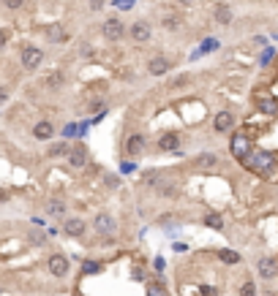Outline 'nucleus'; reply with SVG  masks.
<instances>
[{"mask_svg":"<svg viewBox=\"0 0 278 296\" xmlns=\"http://www.w3.org/2000/svg\"><path fill=\"white\" fill-rule=\"evenodd\" d=\"M82 272H85V275H96V272H101V264H98V261H85Z\"/></svg>","mask_w":278,"mask_h":296,"instance_id":"a878e982","label":"nucleus"},{"mask_svg":"<svg viewBox=\"0 0 278 296\" xmlns=\"http://www.w3.org/2000/svg\"><path fill=\"white\" fill-rule=\"evenodd\" d=\"M259 109H262L265 114H278V101H270V98H265V101H259Z\"/></svg>","mask_w":278,"mask_h":296,"instance_id":"4be33fe9","label":"nucleus"},{"mask_svg":"<svg viewBox=\"0 0 278 296\" xmlns=\"http://www.w3.org/2000/svg\"><path fill=\"white\" fill-rule=\"evenodd\" d=\"M216 22L229 25V22H232V11H229V8H216Z\"/></svg>","mask_w":278,"mask_h":296,"instance_id":"393cba45","label":"nucleus"},{"mask_svg":"<svg viewBox=\"0 0 278 296\" xmlns=\"http://www.w3.org/2000/svg\"><path fill=\"white\" fill-rule=\"evenodd\" d=\"M71 296H85V294H79V291H77V294H71Z\"/></svg>","mask_w":278,"mask_h":296,"instance_id":"4c0bfd02","label":"nucleus"},{"mask_svg":"<svg viewBox=\"0 0 278 296\" xmlns=\"http://www.w3.org/2000/svg\"><path fill=\"white\" fill-rule=\"evenodd\" d=\"M194 166H196V169H216V166H218V155L216 152H199L194 158Z\"/></svg>","mask_w":278,"mask_h":296,"instance_id":"ddd939ff","label":"nucleus"},{"mask_svg":"<svg viewBox=\"0 0 278 296\" xmlns=\"http://www.w3.org/2000/svg\"><path fill=\"white\" fill-rule=\"evenodd\" d=\"M77 128H79V125H66V128H63V136H66V139L77 136V133H79V131H77Z\"/></svg>","mask_w":278,"mask_h":296,"instance_id":"c85d7f7f","label":"nucleus"},{"mask_svg":"<svg viewBox=\"0 0 278 296\" xmlns=\"http://www.w3.org/2000/svg\"><path fill=\"white\" fill-rule=\"evenodd\" d=\"M5 98H8V90H5V87H0V103H5Z\"/></svg>","mask_w":278,"mask_h":296,"instance_id":"72a5a7b5","label":"nucleus"},{"mask_svg":"<svg viewBox=\"0 0 278 296\" xmlns=\"http://www.w3.org/2000/svg\"><path fill=\"white\" fill-rule=\"evenodd\" d=\"M129 36H131V41H134V44H147L150 38H153V30H150L147 22H134L131 30H129Z\"/></svg>","mask_w":278,"mask_h":296,"instance_id":"0eeeda50","label":"nucleus"},{"mask_svg":"<svg viewBox=\"0 0 278 296\" xmlns=\"http://www.w3.org/2000/svg\"><path fill=\"white\" fill-rule=\"evenodd\" d=\"M199 291H202V296H218V291H216V288H210V286H202Z\"/></svg>","mask_w":278,"mask_h":296,"instance_id":"7c9ffc66","label":"nucleus"},{"mask_svg":"<svg viewBox=\"0 0 278 296\" xmlns=\"http://www.w3.org/2000/svg\"><path fill=\"white\" fill-rule=\"evenodd\" d=\"M218 258L224 264H240V253H235V250H218Z\"/></svg>","mask_w":278,"mask_h":296,"instance_id":"412c9836","label":"nucleus"},{"mask_svg":"<svg viewBox=\"0 0 278 296\" xmlns=\"http://www.w3.org/2000/svg\"><path fill=\"white\" fill-rule=\"evenodd\" d=\"M262 296H278V294H276V291H265Z\"/></svg>","mask_w":278,"mask_h":296,"instance_id":"c9c22d12","label":"nucleus"},{"mask_svg":"<svg viewBox=\"0 0 278 296\" xmlns=\"http://www.w3.org/2000/svg\"><path fill=\"white\" fill-rule=\"evenodd\" d=\"M46 269H49V275H55V277H66L68 269H71V264H68V258L63 253H55V255L46 258Z\"/></svg>","mask_w":278,"mask_h":296,"instance_id":"7ed1b4c3","label":"nucleus"},{"mask_svg":"<svg viewBox=\"0 0 278 296\" xmlns=\"http://www.w3.org/2000/svg\"><path fill=\"white\" fill-rule=\"evenodd\" d=\"M93 225H96V231H98L101 236H115V231H118V223H115V218H112V215H107V212L96 215Z\"/></svg>","mask_w":278,"mask_h":296,"instance_id":"423d86ee","label":"nucleus"},{"mask_svg":"<svg viewBox=\"0 0 278 296\" xmlns=\"http://www.w3.org/2000/svg\"><path fill=\"white\" fill-rule=\"evenodd\" d=\"M5 41H8V33H5V30H0V49L5 46Z\"/></svg>","mask_w":278,"mask_h":296,"instance_id":"473e14b6","label":"nucleus"},{"mask_svg":"<svg viewBox=\"0 0 278 296\" xmlns=\"http://www.w3.org/2000/svg\"><path fill=\"white\" fill-rule=\"evenodd\" d=\"M169 68H172V63L166 60V57H153V60L147 63V71L153 74V76H164Z\"/></svg>","mask_w":278,"mask_h":296,"instance_id":"f8f14e48","label":"nucleus"},{"mask_svg":"<svg viewBox=\"0 0 278 296\" xmlns=\"http://www.w3.org/2000/svg\"><path fill=\"white\" fill-rule=\"evenodd\" d=\"M144 147H147V139H144L142 133H131V136L126 139V152L134 155V158L144 152Z\"/></svg>","mask_w":278,"mask_h":296,"instance_id":"9d476101","label":"nucleus"},{"mask_svg":"<svg viewBox=\"0 0 278 296\" xmlns=\"http://www.w3.org/2000/svg\"><path fill=\"white\" fill-rule=\"evenodd\" d=\"M205 225H210V228L221 231V228H224V220H221V215H207V218H205Z\"/></svg>","mask_w":278,"mask_h":296,"instance_id":"b1692460","label":"nucleus"},{"mask_svg":"<svg viewBox=\"0 0 278 296\" xmlns=\"http://www.w3.org/2000/svg\"><path fill=\"white\" fill-rule=\"evenodd\" d=\"M19 60H22V66H25L27 71H36V68L44 63V52L38 49V46H22V49H19Z\"/></svg>","mask_w":278,"mask_h":296,"instance_id":"f03ea898","label":"nucleus"},{"mask_svg":"<svg viewBox=\"0 0 278 296\" xmlns=\"http://www.w3.org/2000/svg\"><path fill=\"white\" fill-rule=\"evenodd\" d=\"M147 296H169V294H166V288H164L161 280H150L147 283Z\"/></svg>","mask_w":278,"mask_h":296,"instance_id":"aec40b11","label":"nucleus"},{"mask_svg":"<svg viewBox=\"0 0 278 296\" xmlns=\"http://www.w3.org/2000/svg\"><path fill=\"white\" fill-rule=\"evenodd\" d=\"M158 190H161V196H175L177 193V188L172 182H164V185H158Z\"/></svg>","mask_w":278,"mask_h":296,"instance_id":"cd10ccee","label":"nucleus"},{"mask_svg":"<svg viewBox=\"0 0 278 296\" xmlns=\"http://www.w3.org/2000/svg\"><path fill=\"white\" fill-rule=\"evenodd\" d=\"M229 149H232V155H235L237 160H243L248 152H251V139H248L246 133H235L232 142H229Z\"/></svg>","mask_w":278,"mask_h":296,"instance_id":"39448f33","label":"nucleus"},{"mask_svg":"<svg viewBox=\"0 0 278 296\" xmlns=\"http://www.w3.org/2000/svg\"><path fill=\"white\" fill-rule=\"evenodd\" d=\"M232 125H235V117H232V112H218L216 120H213V128H216L218 133H227Z\"/></svg>","mask_w":278,"mask_h":296,"instance_id":"4468645a","label":"nucleus"},{"mask_svg":"<svg viewBox=\"0 0 278 296\" xmlns=\"http://www.w3.org/2000/svg\"><path fill=\"white\" fill-rule=\"evenodd\" d=\"M68 149H71V147H68L66 142H57V144H52V147H49V155H52V158H57V155H68Z\"/></svg>","mask_w":278,"mask_h":296,"instance_id":"5701e85b","label":"nucleus"},{"mask_svg":"<svg viewBox=\"0 0 278 296\" xmlns=\"http://www.w3.org/2000/svg\"><path fill=\"white\" fill-rule=\"evenodd\" d=\"M22 3H25V0H5V5H8V8H19Z\"/></svg>","mask_w":278,"mask_h":296,"instance_id":"2f4dec72","label":"nucleus"},{"mask_svg":"<svg viewBox=\"0 0 278 296\" xmlns=\"http://www.w3.org/2000/svg\"><path fill=\"white\" fill-rule=\"evenodd\" d=\"M246 169H251V171H257V174H268V171H273V166H276V158L270 152H265V149H251V152L246 155V158L240 160Z\"/></svg>","mask_w":278,"mask_h":296,"instance_id":"f257e3e1","label":"nucleus"},{"mask_svg":"<svg viewBox=\"0 0 278 296\" xmlns=\"http://www.w3.org/2000/svg\"><path fill=\"white\" fill-rule=\"evenodd\" d=\"M46 215H49V218H63V215H66V201H57V199H49L46 201Z\"/></svg>","mask_w":278,"mask_h":296,"instance_id":"a211bd4d","label":"nucleus"},{"mask_svg":"<svg viewBox=\"0 0 278 296\" xmlns=\"http://www.w3.org/2000/svg\"><path fill=\"white\" fill-rule=\"evenodd\" d=\"M180 3H183V5H188V3H191V0H180Z\"/></svg>","mask_w":278,"mask_h":296,"instance_id":"e433bc0d","label":"nucleus"},{"mask_svg":"<svg viewBox=\"0 0 278 296\" xmlns=\"http://www.w3.org/2000/svg\"><path fill=\"white\" fill-rule=\"evenodd\" d=\"M177 144H180V136H177V133H164V136L158 139V149H161V152H175Z\"/></svg>","mask_w":278,"mask_h":296,"instance_id":"2eb2a0df","label":"nucleus"},{"mask_svg":"<svg viewBox=\"0 0 278 296\" xmlns=\"http://www.w3.org/2000/svg\"><path fill=\"white\" fill-rule=\"evenodd\" d=\"M33 136L44 139V142H46V139L55 136V125H52L49 120H41V123H36V128H33Z\"/></svg>","mask_w":278,"mask_h":296,"instance_id":"f3484780","label":"nucleus"},{"mask_svg":"<svg viewBox=\"0 0 278 296\" xmlns=\"http://www.w3.org/2000/svg\"><path fill=\"white\" fill-rule=\"evenodd\" d=\"M46 38H49L52 44H66L68 41V33L63 25H49L46 27Z\"/></svg>","mask_w":278,"mask_h":296,"instance_id":"dca6fc26","label":"nucleus"},{"mask_svg":"<svg viewBox=\"0 0 278 296\" xmlns=\"http://www.w3.org/2000/svg\"><path fill=\"white\" fill-rule=\"evenodd\" d=\"M88 225H85L82 218H66L63 220V234L66 236H85Z\"/></svg>","mask_w":278,"mask_h":296,"instance_id":"6e6552de","label":"nucleus"},{"mask_svg":"<svg viewBox=\"0 0 278 296\" xmlns=\"http://www.w3.org/2000/svg\"><path fill=\"white\" fill-rule=\"evenodd\" d=\"M101 33H104V38H107V41H120V38L126 36V27H123V22H120L118 16H109V19L104 22Z\"/></svg>","mask_w":278,"mask_h":296,"instance_id":"20e7f679","label":"nucleus"},{"mask_svg":"<svg viewBox=\"0 0 278 296\" xmlns=\"http://www.w3.org/2000/svg\"><path fill=\"white\" fill-rule=\"evenodd\" d=\"M240 296H257V286H254V280H246V283H243Z\"/></svg>","mask_w":278,"mask_h":296,"instance_id":"bb28decb","label":"nucleus"},{"mask_svg":"<svg viewBox=\"0 0 278 296\" xmlns=\"http://www.w3.org/2000/svg\"><path fill=\"white\" fill-rule=\"evenodd\" d=\"M131 277H134V280H142V277H144V269H142V266H134V269H131Z\"/></svg>","mask_w":278,"mask_h":296,"instance_id":"c756f323","label":"nucleus"},{"mask_svg":"<svg viewBox=\"0 0 278 296\" xmlns=\"http://www.w3.org/2000/svg\"><path fill=\"white\" fill-rule=\"evenodd\" d=\"M63 84H66V76H63L60 71H57V74H49V76L44 79V87H46V90H60Z\"/></svg>","mask_w":278,"mask_h":296,"instance_id":"6ab92c4d","label":"nucleus"},{"mask_svg":"<svg viewBox=\"0 0 278 296\" xmlns=\"http://www.w3.org/2000/svg\"><path fill=\"white\" fill-rule=\"evenodd\" d=\"M257 272H259V277L262 280H273V277L278 275V261L276 258H259V264H257Z\"/></svg>","mask_w":278,"mask_h":296,"instance_id":"1a4fd4ad","label":"nucleus"},{"mask_svg":"<svg viewBox=\"0 0 278 296\" xmlns=\"http://www.w3.org/2000/svg\"><path fill=\"white\" fill-rule=\"evenodd\" d=\"M30 242H33V245H41V242H44V236H41V234H33V239H30Z\"/></svg>","mask_w":278,"mask_h":296,"instance_id":"f704fd0d","label":"nucleus"},{"mask_svg":"<svg viewBox=\"0 0 278 296\" xmlns=\"http://www.w3.org/2000/svg\"><path fill=\"white\" fill-rule=\"evenodd\" d=\"M68 163H71L74 169H82V166L88 163V149H85L82 144L71 147V149H68Z\"/></svg>","mask_w":278,"mask_h":296,"instance_id":"9b49d317","label":"nucleus"}]
</instances>
